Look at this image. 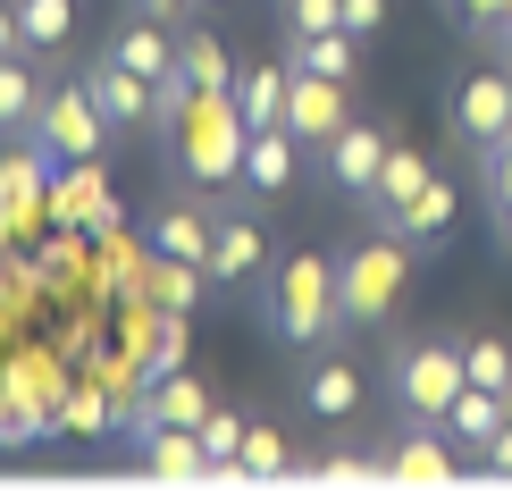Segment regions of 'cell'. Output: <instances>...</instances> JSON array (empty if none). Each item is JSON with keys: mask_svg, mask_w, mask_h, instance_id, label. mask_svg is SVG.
<instances>
[{"mask_svg": "<svg viewBox=\"0 0 512 504\" xmlns=\"http://www.w3.org/2000/svg\"><path fill=\"white\" fill-rule=\"evenodd\" d=\"M294 177H303V135H294V126H252V143H244V185H236V194H244V202H277Z\"/></svg>", "mask_w": 512, "mask_h": 504, "instance_id": "cell-10", "label": "cell"}, {"mask_svg": "<svg viewBox=\"0 0 512 504\" xmlns=\"http://www.w3.org/2000/svg\"><path fill=\"white\" fill-rule=\"evenodd\" d=\"M462 370H471V387H496L504 395L512 387V345H504V336H487V328L462 336Z\"/></svg>", "mask_w": 512, "mask_h": 504, "instance_id": "cell-26", "label": "cell"}, {"mask_svg": "<svg viewBox=\"0 0 512 504\" xmlns=\"http://www.w3.org/2000/svg\"><path fill=\"white\" fill-rule=\"evenodd\" d=\"M471 387V370H462V345H445V336H420V345H395V404L412 420H445V404Z\"/></svg>", "mask_w": 512, "mask_h": 504, "instance_id": "cell-4", "label": "cell"}, {"mask_svg": "<svg viewBox=\"0 0 512 504\" xmlns=\"http://www.w3.org/2000/svg\"><path fill=\"white\" fill-rule=\"evenodd\" d=\"M42 429H51L42 412H0V446H9V454H17V446H34Z\"/></svg>", "mask_w": 512, "mask_h": 504, "instance_id": "cell-32", "label": "cell"}, {"mask_svg": "<svg viewBox=\"0 0 512 504\" xmlns=\"http://www.w3.org/2000/svg\"><path fill=\"white\" fill-rule=\"evenodd\" d=\"M387 479H454V454H445L437 437H403L395 462H387Z\"/></svg>", "mask_w": 512, "mask_h": 504, "instance_id": "cell-27", "label": "cell"}, {"mask_svg": "<svg viewBox=\"0 0 512 504\" xmlns=\"http://www.w3.org/2000/svg\"><path fill=\"white\" fill-rule=\"evenodd\" d=\"M210 278H219V286H244V278H261V219H252V210H219Z\"/></svg>", "mask_w": 512, "mask_h": 504, "instance_id": "cell-15", "label": "cell"}, {"mask_svg": "<svg viewBox=\"0 0 512 504\" xmlns=\"http://www.w3.org/2000/svg\"><path fill=\"white\" fill-rule=\"evenodd\" d=\"M454 135L471 143V152H496L512 135V59L504 68H471L454 84Z\"/></svg>", "mask_w": 512, "mask_h": 504, "instance_id": "cell-6", "label": "cell"}, {"mask_svg": "<svg viewBox=\"0 0 512 504\" xmlns=\"http://www.w3.org/2000/svg\"><path fill=\"white\" fill-rule=\"evenodd\" d=\"M403 278H412V236H395L387 219H370V236L336 261V311H345V328H378L395 311Z\"/></svg>", "mask_w": 512, "mask_h": 504, "instance_id": "cell-1", "label": "cell"}, {"mask_svg": "<svg viewBox=\"0 0 512 504\" xmlns=\"http://www.w3.org/2000/svg\"><path fill=\"white\" fill-rule=\"evenodd\" d=\"M202 278H210L202 261H168V252H152V269H143V286H152L160 311H194V303H202V294H194Z\"/></svg>", "mask_w": 512, "mask_h": 504, "instance_id": "cell-25", "label": "cell"}, {"mask_svg": "<svg viewBox=\"0 0 512 504\" xmlns=\"http://www.w3.org/2000/svg\"><path fill=\"white\" fill-rule=\"evenodd\" d=\"M9 236H17V202L0 194V252H9Z\"/></svg>", "mask_w": 512, "mask_h": 504, "instance_id": "cell-37", "label": "cell"}, {"mask_svg": "<svg viewBox=\"0 0 512 504\" xmlns=\"http://www.w3.org/2000/svg\"><path fill=\"white\" fill-rule=\"evenodd\" d=\"M210 412H219V404H210V387H202V378L168 370V378H143V395L126 404V437L143 446L152 429H202Z\"/></svg>", "mask_w": 512, "mask_h": 504, "instance_id": "cell-7", "label": "cell"}, {"mask_svg": "<svg viewBox=\"0 0 512 504\" xmlns=\"http://www.w3.org/2000/svg\"><path fill=\"white\" fill-rule=\"evenodd\" d=\"M504 412H512V387H504Z\"/></svg>", "mask_w": 512, "mask_h": 504, "instance_id": "cell-41", "label": "cell"}, {"mask_svg": "<svg viewBox=\"0 0 512 504\" xmlns=\"http://www.w3.org/2000/svg\"><path fill=\"white\" fill-rule=\"evenodd\" d=\"M269 328L286 336V345H328V336L345 328V311H336V261H328V252H294V261L277 269Z\"/></svg>", "mask_w": 512, "mask_h": 504, "instance_id": "cell-3", "label": "cell"}, {"mask_svg": "<svg viewBox=\"0 0 512 504\" xmlns=\"http://www.w3.org/2000/svg\"><path fill=\"white\" fill-rule=\"evenodd\" d=\"M378 26H387V0H345V34H361V42H370Z\"/></svg>", "mask_w": 512, "mask_h": 504, "instance_id": "cell-34", "label": "cell"}, {"mask_svg": "<svg viewBox=\"0 0 512 504\" xmlns=\"http://www.w3.org/2000/svg\"><path fill=\"white\" fill-rule=\"evenodd\" d=\"M244 429H252L244 412H210V420H202V454H210V471H219V462H236V454H244Z\"/></svg>", "mask_w": 512, "mask_h": 504, "instance_id": "cell-29", "label": "cell"}, {"mask_svg": "<svg viewBox=\"0 0 512 504\" xmlns=\"http://www.w3.org/2000/svg\"><path fill=\"white\" fill-rule=\"evenodd\" d=\"M454 9H462V17H471V34L487 42V34H496V26H504V17H512V0H454Z\"/></svg>", "mask_w": 512, "mask_h": 504, "instance_id": "cell-33", "label": "cell"}, {"mask_svg": "<svg viewBox=\"0 0 512 504\" xmlns=\"http://www.w3.org/2000/svg\"><path fill=\"white\" fill-rule=\"evenodd\" d=\"M110 59H126V68H135L143 84H160V76H177V42H168L152 17H143V26H126L118 42H110Z\"/></svg>", "mask_w": 512, "mask_h": 504, "instance_id": "cell-22", "label": "cell"}, {"mask_svg": "<svg viewBox=\"0 0 512 504\" xmlns=\"http://www.w3.org/2000/svg\"><path fill=\"white\" fill-rule=\"evenodd\" d=\"M286 68H294V76H336V84H353V76H361V34H345V26L286 34Z\"/></svg>", "mask_w": 512, "mask_h": 504, "instance_id": "cell-12", "label": "cell"}, {"mask_svg": "<svg viewBox=\"0 0 512 504\" xmlns=\"http://www.w3.org/2000/svg\"><path fill=\"white\" fill-rule=\"evenodd\" d=\"M210 244H219V219H210V210H194V202H160L152 210V252L210 269Z\"/></svg>", "mask_w": 512, "mask_h": 504, "instance_id": "cell-13", "label": "cell"}, {"mask_svg": "<svg viewBox=\"0 0 512 504\" xmlns=\"http://www.w3.org/2000/svg\"><path fill=\"white\" fill-rule=\"evenodd\" d=\"M34 110H42V76L26 68V51H17V59H0V143L34 135Z\"/></svg>", "mask_w": 512, "mask_h": 504, "instance_id": "cell-20", "label": "cell"}, {"mask_svg": "<svg viewBox=\"0 0 512 504\" xmlns=\"http://www.w3.org/2000/svg\"><path fill=\"white\" fill-rule=\"evenodd\" d=\"M437 177V168L429 160H420V152H403V143H387V168H378V185H370V202H361V210H370V219H403V210H412L420 202V185H429Z\"/></svg>", "mask_w": 512, "mask_h": 504, "instance_id": "cell-14", "label": "cell"}, {"mask_svg": "<svg viewBox=\"0 0 512 504\" xmlns=\"http://www.w3.org/2000/svg\"><path fill=\"white\" fill-rule=\"evenodd\" d=\"M387 126H370V118H353L345 126V135H328V152H319V160H328V185H336V194H353V202H370V185H378V168H387Z\"/></svg>", "mask_w": 512, "mask_h": 504, "instance_id": "cell-11", "label": "cell"}, {"mask_svg": "<svg viewBox=\"0 0 512 504\" xmlns=\"http://www.w3.org/2000/svg\"><path fill=\"white\" fill-rule=\"evenodd\" d=\"M479 185H487V210L512 202V135L496 143V152H479Z\"/></svg>", "mask_w": 512, "mask_h": 504, "instance_id": "cell-31", "label": "cell"}, {"mask_svg": "<svg viewBox=\"0 0 512 504\" xmlns=\"http://www.w3.org/2000/svg\"><path fill=\"white\" fill-rule=\"evenodd\" d=\"M496 236H504V252H512V202H504V210H496Z\"/></svg>", "mask_w": 512, "mask_h": 504, "instance_id": "cell-39", "label": "cell"}, {"mask_svg": "<svg viewBox=\"0 0 512 504\" xmlns=\"http://www.w3.org/2000/svg\"><path fill=\"white\" fill-rule=\"evenodd\" d=\"M135 9H143V17H177L185 0H135Z\"/></svg>", "mask_w": 512, "mask_h": 504, "instance_id": "cell-38", "label": "cell"}, {"mask_svg": "<svg viewBox=\"0 0 512 504\" xmlns=\"http://www.w3.org/2000/svg\"><path fill=\"white\" fill-rule=\"evenodd\" d=\"M76 26V0H17V34H26V59H51Z\"/></svg>", "mask_w": 512, "mask_h": 504, "instance_id": "cell-24", "label": "cell"}, {"mask_svg": "<svg viewBox=\"0 0 512 504\" xmlns=\"http://www.w3.org/2000/svg\"><path fill=\"white\" fill-rule=\"evenodd\" d=\"M143 471H160V479H210V454H202V429H152L143 437Z\"/></svg>", "mask_w": 512, "mask_h": 504, "instance_id": "cell-19", "label": "cell"}, {"mask_svg": "<svg viewBox=\"0 0 512 504\" xmlns=\"http://www.w3.org/2000/svg\"><path fill=\"white\" fill-rule=\"evenodd\" d=\"M244 471L252 479H277V471H294V454H286V437H277V429H244Z\"/></svg>", "mask_w": 512, "mask_h": 504, "instance_id": "cell-28", "label": "cell"}, {"mask_svg": "<svg viewBox=\"0 0 512 504\" xmlns=\"http://www.w3.org/2000/svg\"><path fill=\"white\" fill-rule=\"evenodd\" d=\"M34 143H42L51 160H101V143H110V118L93 110L84 76H68V84H42V110H34Z\"/></svg>", "mask_w": 512, "mask_h": 504, "instance_id": "cell-5", "label": "cell"}, {"mask_svg": "<svg viewBox=\"0 0 512 504\" xmlns=\"http://www.w3.org/2000/svg\"><path fill=\"white\" fill-rule=\"evenodd\" d=\"M496 51H512V17H504V26H496Z\"/></svg>", "mask_w": 512, "mask_h": 504, "instance_id": "cell-40", "label": "cell"}, {"mask_svg": "<svg viewBox=\"0 0 512 504\" xmlns=\"http://www.w3.org/2000/svg\"><path fill=\"white\" fill-rule=\"evenodd\" d=\"M177 76L194 84V93H236V59H227V42L210 26H185L177 34Z\"/></svg>", "mask_w": 512, "mask_h": 504, "instance_id": "cell-16", "label": "cell"}, {"mask_svg": "<svg viewBox=\"0 0 512 504\" xmlns=\"http://www.w3.org/2000/svg\"><path fill=\"white\" fill-rule=\"evenodd\" d=\"M84 93H93V110L110 118V135H143V126H152V84H143L135 68H126V59H84Z\"/></svg>", "mask_w": 512, "mask_h": 504, "instance_id": "cell-9", "label": "cell"}, {"mask_svg": "<svg viewBox=\"0 0 512 504\" xmlns=\"http://www.w3.org/2000/svg\"><path fill=\"white\" fill-rule=\"evenodd\" d=\"M26 51V34H17V0H0V59Z\"/></svg>", "mask_w": 512, "mask_h": 504, "instance_id": "cell-36", "label": "cell"}, {"mask_svg": "<svg viewBox=\"0 0 512 504\" xmlns=\"http://www.w3.org/2000/svg\"><path fill=\"white\" fill-rule=\"evenodd\" d=\"M236 110H244V126H286V59L236 76Z\"/></svg>", "mask_w": 512, "mask_h": 504, "instance_id": "cell-21", "label": "cell"}, {"mask_svg": "<svg viewBox=\"0 0 512 504\" xmlns=\"http://www.w3.org/2000/svg\"><path fill=\"white\" fill-rule=\"evenodd\" d=\"M504 59H512V51H504Z\"/></svg>", "mask_w": 512, "mask_h": 504, "instance_id": "cell-42", "label": "cell"}, {"mask_svg": "<svg viewBox=\"0 0 512 504\" xmlns=\"http://www.w3.org/2000/svg\"><path fill=\"white\" fill-rule=\"evenodd\" d=\"M244 143H252V126L236 110V93H194V110L177 126L185 177L194 185H244Z\"/></svg>", "mask_w": 512, "mask_h": 504, "instance_id": "cell-2", "label": "cell"}, {"mask_svg": "<svg viewBox=\"0 0 512 504\" xmlns=\"http://www.w3.org/2000/svg\"><path fill=\"white\" fill-rule=\"evenodd\" d=\"M303 412H311V420H353V412H361V370L336 362V353H328V362H311V378H303Z\"/></svg>", "mask_w": 512, "mask_h": 504, "instance_id": "cell-17", "label": "cell"}, {"mask_svg": "<svg viewBox=\"0 0 512 504\" xmlns=\"http://www.w3.org/2000/svg\"><path fill=\"white\" fill-rule=\"evenodd\" d=\"M286 126L303 135V152H328V135L353 126V84L336 76H294L286 68Z\"/></svg>", "mask_w": 512, "mask_h": 504, "instance_id": "cell-8", "label": "cell"}, {"mask_svg": "<svg viewBox=\"0 0 512 504\" xmlns=\"http://www.w3.org/2000/svg\"><path fill=\"white\" fill-rule=\"evenodd\" d=\"M479 471L512 479V420H504V429H496V437H487V446H479Z\"/></svg>", "mask_w": 512, "mask_h": 504, "instance_id": "cell-35", "label": "cell"}, {"mask_svg": "<svg viewBox=\"0 0 512 504\" xmlns=\"http://www.w3.org/2000/svg\"><path fill=\"white\" fill-rule=\"evenodd\" d=\"M454 210H462V194H454L445 177H429V185H420V202H412V210L395 219V236H412L420 252H437L445 236H454Z\"/></svg>", "mask_w": 512, "mask_h": 504, "instance_id": "cell-18", "label": "cell"}, {"mask_svg": "<svg viewBox=\"0 0 512 504\" xmlns=\"http://www.w3.org/2000/svg\"><path fill=\"white\" fill-rule=\"evenodd\" d=\"M59 429H76V437H101V429H110V404H101V387H76L68 404H59Z\"/></svg>", "mask_w": 512, "mask_h": 504, "instance_id": "cell-30", "label": "cell"}, {"mask_svg": "<svg viewBox=\"0 0 512 504\" xmlns=\"http://www.w3.org/2000/svg\"><path fill=\"white\" fill-rule=\"evenodd\" d=\"M504 420H512V412H504V395H496V387H462L454 404H445V420H437V429H454V437H471V446H487V437H496Z\"/></svg>", "mask_w": 512, "mask_h": 504, "instance_id": "cell-23", "label": "cell"}]
</instances>
